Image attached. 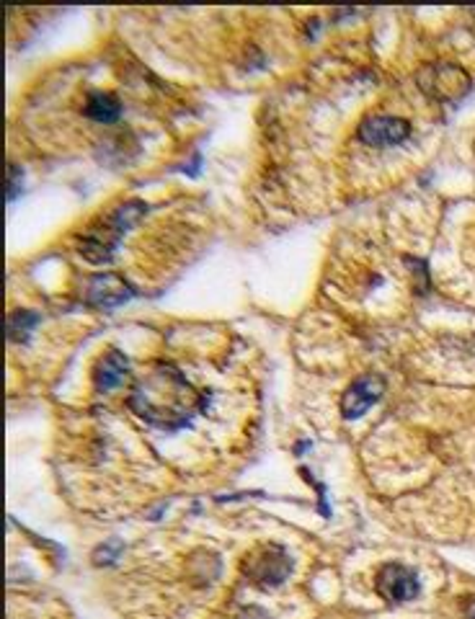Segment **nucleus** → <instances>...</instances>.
<instances>
[{
    "label": "nucleus",
    "mask_w": 475,
    "mask_h": 619,
    "mask_svg": "<svg viewBox=\"0 0 475 619\" xmlns=\"http://www.w3.org/2000/svg\"><path fill=\"white\" fill-rule=\"evenodd\" d=\"M132 411L158 428L176 431L189 426L200 411V393L174 367L152 370L129 397Z\"/></svg>",
    "instance_id": "f257e3e1"
},
{
    "label": "nucleus",
    "mask_w": 475,
    "mask_h": 619,
    "mask_svg": "<svg viewBox=\"0 0 475 619\" xmlns=\"http://www.w3.org/2000/svg\"><path fill=\"white\" fill-rule=\"evenodd\" d=\"M145 212L143 201H129L122 204L111 217L101 220V223L91 224L80 238H78V250L80 256H86L94 264H103L111 258V253L117 250L119 238L125 235V230L132 223H137V217Z\"/></svg>",
    "instance_id": "f03ea898"
},
{
    "label": "nucleus",
    "mask_w": 475,
    "mask_h": 619,
    "mask_svg": "<svg viewBox=\"0 0 475 619\" xmlns=\"http://www.w3.org/2000/svg\"><path fill=\"white\" fill-rule=\"evenodd\" d=\"M416 83L429 99L439 101V103H457L473 88L471 75L455 62H429L419 70Z\"/></svg>",
    "instance_id": "7ed1b4c3"
},
{
    "label": "nucleus",
    "mask_w": 475,
    "mask_h": 619,
    "mask_svg": "<svg viewBox=\"0 0 475 619\" xmlns=\"http://www.w3.org/2000/svg\"><path fill=\"white\" fill-rule=\"evenodd\" d=\"M292 570V563L287 558V552L276 545L258 547L253 555H249V560L243 563V573L250 583L261 586V589H274L279 583L287 581Z\"/></svg>",
    "instance_id": "20e7f679"
},
{
    "label": "nucleus",
    "mask_w": 475,
    "mask_h": 619,
    "mask_svg": "<svg viewBox=\"0 0 475 619\" xmlns=\"http://www.w3.org/2000/svg\"><path fill=\"white\" fill-rule=\"evenodd\" d=\"M382 390H385V382H382L380 374H364V377L354 379L349 387H347L344 397H341V413H344V419L354 421V419L364 416L377 400L382 397Z\"/></svg>",
    "instance_id": "39448f33"
},
{
    "label": "nucleus",
    "mask_w": 475,
    "mask_h": 619,
    "mask_svg": "<svg viewBox=\"0 0 475 619\" xmlns=\"http://www.w3.org/2000/svg\"><path fill=\"white\" fill-rule=\"evenodd\" d=\"M411 134V124L398 117H385V114H375L367 117L364 122L359 124V137L362 143L373 145V148H390V145H400L403 140H408Z\"/></svg>",
    "instance_id": "423d86ee"
},
{
    "label": "nucleus",
    "mask_w": 475,
    "mask_h": 619,
    "mask_svg": "<svg viewBox=\"0 0 475 619\" xmlns=\"http://www.w3.org/2000/svg\"><path fill=\"white\" fill-rule=\"evenodd\" d=\"M132 295H135L132 284L125 281L119 273H99L88 281L86 302L94 307H101V310H111V307L125 305Z\"/></svg>",
    "instance_id": "0eeeda50"
},
{
    "label": "nucleus",
    "mask_w": 475,
    "mask_h": 619,
    "mask_svg": "<svg viewBox=\"0 0 475 619\" xmlns=\"http://www.w3.org/2000/svg\"><path fill=\"white\" fill-rule=\"evenodd\" d=\"M377 591L390 604L411 601V599L419 596V581H416L411 568L398 566V563H388L377 575Z\"/></svg>",
    "instance_id": "6e6552de"
},
{
    "label": "nucleus",
    "mask_w": 475,
    "mask_h": 619,
    "mask_svg": "<svg viewBox=\"0 0 475 619\" xmlns=\"http://www.w3.org/2000/svg\"><path fill=\"white\" fill-rule=\"evenodd\" d=\"M127 371H129V362L122 351L111 348L106 351L103 356L99 359L96 370H94V382H96V390L99 393H109L114 387H119L125 382Z\"/></svg>",
    "instance_id": "1a4fd4ad"
},
{
    "label": "nucleus",
    "mask_w": 475,
    "mask_h": 619,
    "mask_svg": "<svg viewBox=\"0 0 475 619\" xmlns=\"http://www.w3.org/2000/svg\"><path fill=\"white\" fill-rule=\"evenodd\" d=\"M83 111L94 122L111 124L122 117V103H119V99L114 94H94V96H88Z\"/></svg>",
    "instance_id": "9d476101"
},
{
    "label": "nucleus",
    "mask_w": 475,
    "mask_h": 619,
    "mask_svg": "<svg viewBox=\"0 0 475 619\" xmlns=\"http://www.w3.org/2000/svg\"><path fill=\"white\" fill-rule=\"evenodd\" d=\"M37 315L34 313H26V310H19V313H13L11 318H8V338L11 341H26L29 338V333H31V328L37 325Z\"/></svg>",
    "instance_id": "9b49d317"
},
{
    "label": "nucleus",
    "mask_w": 475,
    "mask_h": 619,
    "mask_svg": "<svg viewBox=\"0 0 475 619\" xmlns=\"http://www.w3.org/2000/svg\"><path fill=\"white\" fill-rule=\"evenodd\" d=\"M16 191H19V168L8 166V201L16 197Z\"/></svg>",
    "instance_id": "f8f14e48"
},
{
    "label": "nucleus",
    "mask_w": 475,
    "mask_h": 619,
    "mask_svg": "<svg viewBox=\"0 0 475 619\" xmlns=\"http://www.w3.org/2000/svg\"><path fill=\"white\" fill-rule=\"evenodd\" d=\"M241 619H269L261 609H256V607H249V609H243L241 612Z\"/></svg>",
    "instance_id": "ddd939ff"
},
{
    "label": "nucleus",
    "mask_w": 475,
    "mask_h": 619,
    "mask_svg": "<svg viewBox=\"0 0 475 619\" xmlns=\"http://www.w3.org/2000/svg\"><path fill=\"white\" fill-rule=\"evenodd\" d=\"M465 615H468V619H475V599L465 607Z\"/></svg>",
    "instance_id": "4468645a"
}]
</instances>
